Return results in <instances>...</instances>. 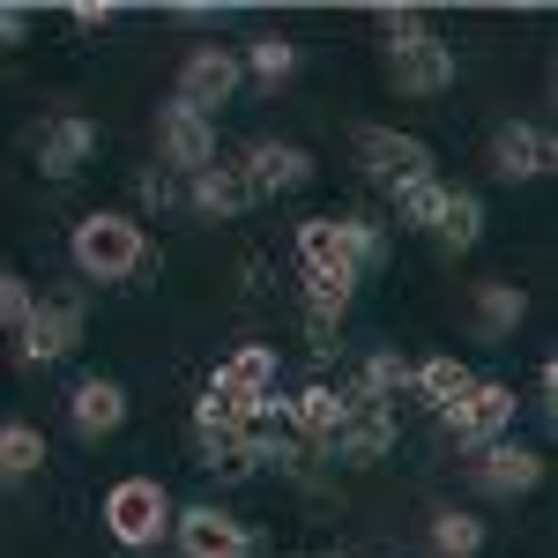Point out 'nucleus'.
<instances>
[{
    "mask_svg": "<svg viewBox=\"0 0 558 558\" xmlns=\"http://www.w3.org/2000/svg\"><path fill=\"white\" fill-rule=\"evenodd\" d=\"M462 83V60H454V45L417 31V38H387V89L395 97H447V89Z\"/></svg>",
    "mask_w": 558,
    "mask_h": 558,
    "instance_id": "7ed1b4c3",
    "label": "nucleus"
},
{
    "mask_svg": "<svg viewBox=\"0 0 558 558\" xmlns=\"http://www.w3.org/2000/svg\"><path fill=\"white\" fill-rule=\"evenodd\" d=\"M157 165L165 179H194L216 165V120L186 112V105H157Z\"/></svg>",
    "mask_w": 558,
    "mask_h": 558,
    "instance_id": "9d476101",
    "label": "nucleus"
},
{
    "mask_svg": "<svg viewBox=\"0 0 558 558\" xmlns=\"http://www.w3.org/2000/svg\"><path fill=\"white\" fill-rule=\"evenodd\" d=\"M484 514H470V507H439V514L425 521V544H432V558H476L484 551Z\"/></svg>",
    "mask_w": 558,
    "mask_h": 558,
    "instance_id": "bb28decb",
    "label": "nucleus"
},
{
    "mask_svg": "<svg viewBox=\"0 0 558 558\" xmlns=\"http://www.w3.org/2000/svg\"><path fill=\"white\" fill-rule=\"evenodd\" d=\"M23 38H31V8L0 0V45H23Z\"/></svg>",
    "mask_w": 558,
    "mask_h": 558,
    "instance_id": "473e14b6",
    "label": "nucleus"
},
{
    "mask_svg": "<svg viewBox=\"0 0 558 558\" xmlns=\"http://www.w3.org/2000/svg\"><path fill=\"white\" fill-rule=\"evenodd\" d=\"M172 544L179 558H254V529L223 514L216 499H194V507H172Z\"/></svg>",
    "mask_w": 558,
    "mask_h": 558,
    "instance_id": "6e6552de",
    "label": "nucleus"
},
{
    "mask_svg": "<svg viewBox=\"0 0 558 558\" xmlns=\"http://www.w3.org/2000/svg\"><path fill=\"white\" fill-rule=\"evenodd\" d=\"M410 387H417V402H425L432 417H447V410L476 387V373L454 357V350H439V357H417V365H410Z\"/></svg>",
    "mask_w": 558,
    "mask_h": 558,
    "instance_id": "412c9836",
    "label": "nucleus"
},
{
    "mask_svg": "<svg viewBox=\"0 0 558 558\" xmlns=\"http://www.w3.org/2000/svg\"><path fill=\"white\" fill-rule=\"evenodd\" d=\"M357 165L373 186H410V179H432L439 172V157H432L425 134H402V128H357Z\"/></svg>",
    "mask_w": 558,
    "mask_h": 558,
    "instance_id": "0eeeda50",
    "label": "nucleus"
},
{
    "mask_svg": "<svg viewBox=\"0 0 558 558\" xmlns=\"http://www.w3.org/2000/svg\"><path fill=\"white\" fill-rule=\"evenodd\" d=\"M239 45H194L186 60H179V83H172V105H186V112H202V120H216L231 97H239Z\"/></svg>",
    "mask_w": 558,
    "mask_h": 558,
    "instance_id": "39448f33",
    "label": "nucleus"
},
{
    "mask_svg": "<svg viewBox=\"0 0 558 558\" xmlns=\"http://www.w3.org/2000/svg\"><path fill=\"white\" fill-rule=\"evenodd\" d=\"M31 305H38V291H31L15 268H0V336H15V328L31 320Z\"/></svg>",
    "mask_w": 558,
    "mask_h": 558,
    "instance_id": "c756f323",
    "label": "nucleus"
},
{
    "mask_svg": "<svg viewBox=\"0 0 558 558\" xmlns=\"http://www.w3.org/2000/svg\"><path fill=\"white\" fill-rule=\"evenodd\" d=\"M134 202H142V209H172L179 186H172L165 172H142V179H134Z\"/></svg>",
    "mask_w": 558,
    "mask_h": 558,
    "instance_id": "7c9ffc66",
    "label": "nucleus"
},
{
    "mask_svg": "<svg viewBox=\"0 0 558 558\" xmlns=\"http://www.w3.org/2000/svg\"><path fill=\"white\" fill-rule=\"evenodd\" d=\"M194 447H202V470H209L216 484H254L260 476V454L239 432H194Z\"/></svg>",
    "mask_w": 558,
    "mask_h": 558,
    "instance_id": "cd10ccee",
    "label": "nucleus"
},
{
    "mask_svg": "<svg viewBox=\"0 0 558 558\" xmlns=\"http://www.w3.org/2000/svg\"><path fill=\"white\" fill-rule=\"evenodd\" d=\"M105 536H112L120 551H157V544L172 536V492H165L157 476H120V484L105 492Z\"/></svg>",
    "mask_w": 558,
    "mask_h": 558,
    "instance_id": "f03ea898",
    "label": "nucleus"
},
{
    "mask_svg": "<svg viewBox=\"0 0 558 558\" xmlns=\"http://www.w3.org/2000/svg\"><path fill=\"white\" fill-rule=\"evenodd\" d=\"M387 202H395V223H402V231H425V239H432V223H439V209H447V179H439V172L410 179V186H395Z\"/></svg>",
    "mask_w": 558,
    "mask_h": 558,
    "instance_id": "c85d7f7f",
    "label": "nucleus"
},
{
    "mask_svg": "<svg viewBox=\"0 0 558 558\" xmlns=\"http://www.w3.org/2000/svg\"><path fill=\"white\" fill-rule=\"evenodd\" d=\"M492 179H507V186H529V179H544L558 165V142L544 120H499L492 128Z\"/></svg>",
    "mask_w": 558,
    "mask_h": 558,
    "instance_id": "1a4fd4ad",
    "label": "nucleus"
},
{
    "mask_svg": "<svg viewBox=\"0 0 558 558\" xmlns=\"http://www.w3.org/2000/svg\"><path fill=\"white\" fill-rule=\"evenodd\" d=\"M45 462H52L45 432L31 417H0V484H31Z\"/></svg>",
    "mask_w": 558,
    "mask_h": 558,
    "instance_id": "5701e85b",
    "label": "nucleus"
},
{
    "mask_svg": "<svg viewBox=\"0 0 558 558\" xmlns=\"http://www.w3.org/2000/svg\"><path fill=\"white\" fill-rule=\"evenodd\" d=\"M216 373L239 387V395L268 402V395H276V380H283V350H276V343H239L231 357H223V365H216Z\"/></svg>",
    "mask_w": 558,
    "mask_h": 558,
    "instance_id": "393cba45",
    "label": "nucleus"
},
{
    "mask_svg": "<svg viewBox=\"0 0 558 558\" xmlns=\"http://www.w3.org/2000/svg\"><path fill=\"white\" fill-rule=\"evenodd\" d=\"M179 194H186V209H194V216H216V223H239V216L254 209V186L239 179V165H223V157H216L209 172L179 179Z\"/></svg>",
    "mask_w": 558,
    "mask_h": 558,
    "instance_id": "dca6fc26",
    "label": "nucleus"
},
{
    "mask_svg": "<svg viewBox=\"0 0 558 558\" xmlns=\"http://www.w3.org/2000/svg\"><path fill=\"white\" fill-rule=\"evenodd\" d=\"M544 484V454L521 439H492L484 454H470V492L476 499H529Z\"/></svg>",
    "mask_w": 558,
    "mask_h": 558,
    "instance_id": "9b49d317",
    "label": "nucleus"
},
{
    "mask_svg": "<svg viewBox=\"0 0 558 558\" xmlns=\"http://www.w3.org/2000/svg\"><path fill=\"white\" fill-rule=\"evenodd\" d=\"M31 149H38L45 179H75L83 165H97V120H83V112H52V120L31 134Z\"/></svg>",
    "mask_w": 558,
    "mask_h": 558,
    "instance_id": "4468645a",
    "label": "nucleus"
},
{
    "mask_svg": "<svg viewBox=\"0 0 558 558\" xmlns=\"http://www.w3.org/2000/svg\"><path fill=\"white\" fill-rule=\"evenodd\" d=\"M514 410H521V402H514V387H507V380H476L470 395L439 417V432H447L462 454H484L492 439H514Z\"/></svg>",
    "mask_w": 558,
    "mask_h": 558,
    "instance_id": "20e7f679",
    "label": "nucleus"
},
{
    "mask_svg": "<svg viewBox=\"0 0 558 558\" xmlns=\"http://www.w3.org/2000/svg\"><path fill=\"white\" fill-rule=\"evenodd\" d=\"M291 254H299L305 283H357L343 260V239H336V216H305L299 231H291Z\"/></svg>",
    "mask_w": 558,
    "mask_h": 558,
    "instance_id": "6ab92c4d",
    "label": "nucleus"
},
{
    "mask_svg": "<svg viewBox=\"0 0 558 558\" xmlns=\"http://www.w3.org/2000/svg\"><path fill=\"white\" fill-rule=\"evenodd\" d=\"M68 15H75V31H105V23H112L120 8H112V0H75Z\"/></svg>",
    "mask_w": 558,
    "mask_h": 558,
    "instance_id": "72a5a7b5",
    "label": "nucleus"
},
{
    "mask_svg": "<svg viewBox=\"0 0 558 558\" xmlns=\"http://www.w3.org/2000/svg\"><path fill=\"white\" fill-rule=\"evenodd\" d=\"M239 75L260 83V89H283L291 75H299V45L283 38V31H260V38L239 45Z\"/></svg>",
    "mask_w": 558,
    "mask_h": 558,
    "instance_id": "4be33fe9",
    "label": "nucleus"
},
{
    "mask_svg": "<svg viewBox=\"0 0 558 558\" xmlns=\"http://www.w3.org/2000/svg\"><path fill=\"white\" fill-rule=\"evenodd\" d=\"M276 402H283V425H291L299 447H336V432L350 417L343 387H328V380H305L299 395H276Z\"/></svg>",
    "mask_w": 558,
    "mask_h": 558,
    "instance_id": "2eb2a0df",
    "label": "nucleus"
},
{
    "mask_svg": "<svg viewBox=\"0 0 558 558\" xmlns=\"http://www.w3.org/2000/svg\"><path fill=\"white\" fill-rule=\"evenodd\" d=\"M432 239H439V254H470L476 239H484V194L447 186V209H439V223H432Z\"/></svg>",
    "mask_w": 558,
    "mask_h": 558,
    "instance_id": "a878e982",
    "label": "nucleus"
},
{
    "mask_svg": "<svg viewBox=\"0 0 558 558\" xmlns=\"http://www.w3.org/2000/svg\"><path fill=\"white\" fill-rule=\"evenodd\" d=\"M336 239H343V260H350L357 283L380 276L387 260H395V239H387V223H373V216H336Z\"/></svg>",
    "mask_w": 558,
    "mask_h": 558,
    "instance_id": "b1692460",
    "label": "nucleus"
},
{
    "mask_svg": "<svg viewBox=\"0 0 558 558\" xmlns=\"http://www.w3.org/2000/svg\"><path fill=\"white\" fill-rule=\"evenodd\" d=\"M380 31H387V38H417V31H425V15H417V8H395V0H387V8H380Z\"/></svg>",
    "mask_w": 558,
    "mask_h": 558,
    "instance_id": "2f4dec72",
    "label": "nucleus"
},
{
    "mask_svg": "<svg viewBox=\"0 0 558 558\" xmlns=\"http://www.w3.org/2000/svg\"><path fill=\"white\" fill-rule=\"evenodd\" d=\"M128 425V387L112 380V373H83L75 395H68V432L97 447V439H112V432Z\"/></svg>",
    "mask_w": 558,
    "mask_h": 558,
    "instance_id": "ddd939ff",
    "label": "nucleus"
},
{
    "mask_svg": "<svg viewBox=\"0 0 558 558\" xmlns=\"http://www.w3.org/2000/svg\"><path fill=\"white\" fill-rule=\"evenodd\" d=\"M75 343H83V299L75 291H38L31 320L15 328V357L23 365H60Z\"/></svg>",
    "mask_w": 558,
    "mask_h": 558,
    "instance_id": "423d86ee",
    "label": "nucleus"
},
{
    "mask_svg": "<svg viewBox=\"0 0 558 558\" xmlns=\"http://www.w3.org/2000/svg\"><path fill=\"white\" fill-rule=\"evenodd\" d=\"M395 439H402L395 410H350L328 454H336V462H350V470H365V462H387V454H395Z\"/></svg>",
    "mask_w": 558,
    "mask_h": 558,
    "instance_id": "a211bd4d",
    "label": "nucleus"
},
{
    "mask_svg": "<svg viewBox=\"0 0 558 558\" xmlns=\"http://www.w3.org/2000/svg\"><path fill=\"white\" fill-rule=\"evenodd\" d=\"M402 387H410V357L395 343H380V350H365V365H357V380L343 387V402L350 410H395Z\"/></svg>",
    "mask_w": 558,
    "mask_h": 558,
    "instance_id": "f3484780",
    "label": "nucleus"
},
{
    "mask_svg": "<svg viewBox=\"0 0 558 558\" xmlns=\"http://www.w3.org/2000/svg\"><path fill=\"white\" fill-rule=\"evenodd\" d=\"M68 260H75L83 283H128V276H149V268H157V246H149L142 216L89 209V216H75V231H68Z\"/></svg>",
    "mask_w": 558,
    "mask_h": 558,
    "instance_id": "f257e3e1",
    "label": "nucleus"
},
{
    "mask_svg": "<svg viewBox=\"0 0 558 558\" xmlns=\"http://www.w3.org/2000/svg\"><path fill=\"white\" fill-rule=\"evenodd\" d=\"M470 313H476V336L484 343H507L521 320H529V291H521L514 276H484L470 291Z\"/></svg>",
    "mask_w": 558,
    "mask_h": 558,
    "instance_id": "aec40b11",
    "label": "nucleus"
},
{
    "mask_svg": "<svg viewBox=\"0 0 558 558\" xmlns=\"http://www.w3.org/2000/svg\"><path fill=\"white\" fill-rule=\"evenodd\" d=\"M313 149H299V142H283V134H254L246 142V157H239V179L260 194H299V186H313Z\"/></svg>",
    "mask_w": 558,
    "mask_h": 558,
    "instance_id": "f8f14e48",
    "label": "nucleus"
}]
</instances>
